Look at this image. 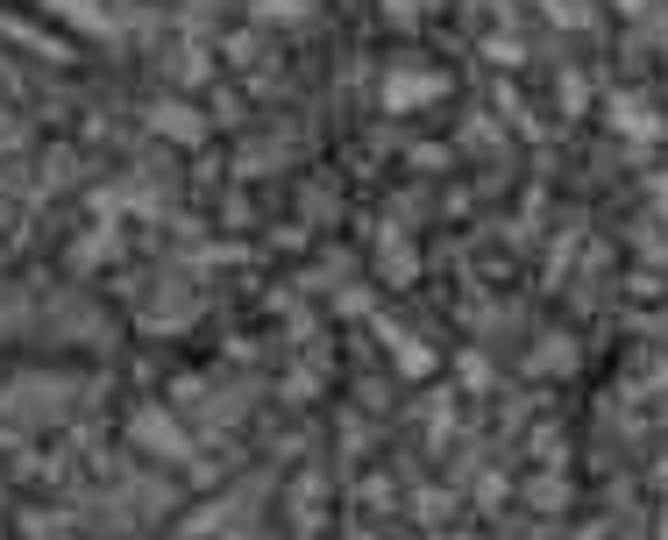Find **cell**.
I'll list each match as a JSON object with an SVG mask.
<instances>
[{
    "label": "cell",
    "instance_id": "obj_1",
    "mask_svg": "<svg viewBox=\"0 0 668 540\" xmlns=\"http://www.w3.org/2000/svg\"><path fill=\"white\" fill-rule=\"evenodd\" d=\"M434 100H448L442 65H385L377 71V108L385 114H420V108H434Z\"/></svg>",
    "mask_w": 668,
    "mask_h": 540
},
{
    "label": "cell",
    "instance_id": "obj_2",
    "mask_svg": "<svg viewBox=\"0 0 668 540\" xmlns=\"http://www.w3.org/2000/svg\"><path fill=\"white\" fill-rule=\"evenodd\" d=\"M129 441H135V448H157V455H171V462H178V455H192V441L178 434V419L164 413V405H135Z\"/></svg>",
    "mask_w": 668,
    "mask_h": 540
},
{
    "label": "cell",
    "instance_id": "obj_3",
    "mask_svg": "<svg viewBox=\"0 0 668 540\" xmlns=\"http://www.w3.org/2000/svg\"><path fill=\"white\" fill-rule=\"evenodd\" d=\"M149 135H164V143H178V149H192V143H207V114H192L186 100H149Z\"/></svg>",
    "mask_w": 668,
    "mask_h": 540
},
{
    "label": "cell",
    "instance_id": "obj_4",
    "mask_svg": "<svg viewBox=\"0 0 668 540\" xmlns=\"http://www.w3.org/2000/svg\"><path fill=\"white\" fill-rule=\"evenodd\" d=\"M604 122L626 135V143H655V135H661V114H647L633 93H612V100H604Z\"/></svg>",
    "mask_w": 668,
    "mask_h": 540
},
{
    "label": "cell",
    "instance_id": "obj_5",
    "mask_svg": "<svg viewBox=\"0 0 668 540\" xmlns=\"http://www.w3.org/2000/svg\"><path fill=\"white\" fill-rule=\"evenodd\" d=\"M43 8H57L71 29H86V36H114V22H108V8H100V0H43Z\"/></svg>",
    "mask_w": 668,
    "mask_h": 540
},
{
    "label": "cell",
    "instance_id": "obj_6",
    "mask_svg": "<svg viewBox=\"0 0 668 540\" xmlns=\"http://www.w3.org/2000/svg\"><path fill=\"white\" fill-rule=\"evenodd\" d=\"M534 363L548 370V378H569V370H576V341L569 335H541L534 341Z\"/></svg>",
    "mask_w": 668,
    "mask_h": 540
},
{
    "label": "cell",
    "instance_id": "obj_7",
    "mask_svg": "<svg viewBox=\"0 0 668 540\" xmlns=\"http://www.w3.org/2000/svg\"><path fill=\"white\" fill-rule=\"evenodd\" d=\"M385 341H391V356H399V370H405V378H434V356L420 349L413 335H399V327H385Z\"/></svg>",
    "mask_w": 668,
    "mask_h": 540
},
{
    "label": "cell",
    "instance_id": "obj_8",
    "mask_svg": "<svg viewBox=\"0 0 668 540\" xmlns=\"http://www.w3.org/2000/svg\"><path fill=\"white\" fill-rule=\"evenodd\" d=\"M385 278H391V284H413V278H420V263H413V249H405V243H399V235H385Z\"/></svg>",
    "mask_w": 668,
    "mask_h": 540
},
{
    "label": "cell",
    "instance_id": "obj_9",
    "mask_svg": "<svg viewBox=\"0 0 668 540\" xmlns=\"http://www.w3.org/2000/svg\"><path fill=\"white\" fill-rule=\"evenodd\" d=\"M377 8H385V22H399V29H413V22H427L434 8H442V0H377Z\"/></svg>",
    "mask_w": 668,
    "mask_h": 540
},
{
    "label": "cell",
    "instance_id": "obj_10",
    "mask_svg": "<svg viewBox=\"0 0 668 540\" xmlns=\"http://www.w3.org/2000/svg\"><path fill=\"white\" fill-rule=\"evenodd\" d=\"M483 57H498V65H520V36H498V43H483Z\"/></svg>",
    "mask_w": 668,
    "mask_h": 540
},
{
    "label": "cell",
    "instance_id": "obj_11",
    "mask_svg": "<svg viewBox=\"0 0 668 540\" xmlns=\"http://www.w3.org/2000/svg\"><path fill=\"white\" fill-rule=\"evenodd\" d=\"M455 370H463V384H469V392H483V384H491V370H483V356H463V363H455Z\"/></svg>",
    "mask_w": 668,
    "mask_h": 540
},
{
    "label": "cell",
    "instance_id": "obj_12",
    "mask_svg": "<svg viewBox=\"0 0 668 540\" xmlns=\"http://www.w3.org/2000/svg\"><path fill=\"white\" fill-rule=\"evenodd\" d=\"M619 8H641V0H619Z\"/></svg>",
    "mask_w": 668,
    "mask_h": 540
}]
</instances>
